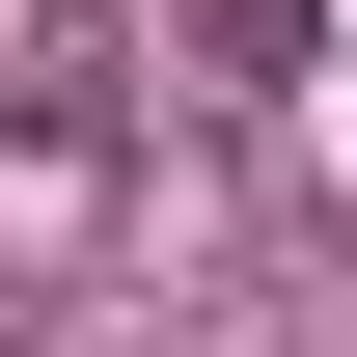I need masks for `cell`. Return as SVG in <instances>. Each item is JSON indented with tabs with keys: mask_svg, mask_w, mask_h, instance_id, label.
Returning <instances> with one entry per match:
<instances>
[{
	"mask_svg": "<svg viewBox=\"0 0 357 357\" xmlns=\"http://www.w3.org/2000/svg\"><path fill=\"white\" fill-rule=\"evenodd\" d=\"M220 83H248V110L303 83V0H220Z\"/></svg>",
	"mask_w": 357,
	"mask_h": 357,
	"instance_id": "cell-1",
	"label": "cell"
}]
</instances>
